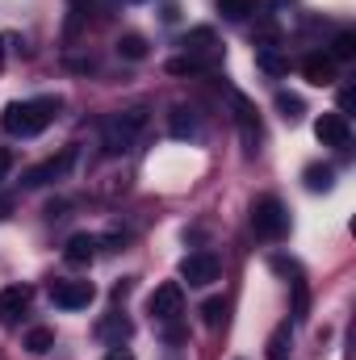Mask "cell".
<instances>
[{
	"label": "cell",
	"instance_id": "cell-1",
	"mask_svg": "<svg viewBox=\"0 0 356 360\" xmlns=\"http://www.w3.org/2000/svg\"><path fill=\"white\" fill-rule=\"evenodd\" d=\"M55 113H59V101H55V96L13 101V105L4 109L0 126H4V134H13V139H34V134H42V130L51 126V117H55Z\"/></svg>",
	"mask_w": 356,
	"mask_h": 360
},
{
	"label": "cell",
	"instance_id": "cell-2",
	"mask_svg": "<svg viewBox=\"0 0 356 360\" xmlns=\"http://www.w3.org/2000/svg\"><path fill=\"white\" fill-rule=\"evenodd\" d=\"M143 126H147V109H122V113H109V117L101 122V147H105L109 155H126V151L139 143Z\"/></svg>",
	"mask_w": 356,
	"mask_h": 360
},
{
	"label": "cell",
	"instance_id": "cell-3",
	"mask_svg": "<svg viewBox=\"0 0 356 360\" xmlns=\"http://www.w3.org/2000/svg\"><path fill=\"white\" fill-rule=\"evenodd\" d=\"M252 231H256L260 239H285L289 214H285V205H281L276 197H260V201L252 205Z\"/></svg>",
	"mask_w": 356,
	"mask_h": 360
},
{
	"label": "cell",
	"instance_id": "cell-4",
	"mask_svg": "<svg viewBox=\"0 0 356 360\" xmlns=\"http://www.w3.org/2000/svg\"><path fill=\"white\" fill-rule=\"evenodd\" d=\"M76 164V151L68 147V151H59V155H51V160H42V164H34L25 176H21V184L25 188H42V184H55V180L68 176V168Z\"/></svg>",
	"mask_w": 356,
	"mask_h": 360
},
{
	"label": "cell",
	"instance_id": "cell-5",
	"mask_svg": "<svg viewBox=\"0 0 356 360\" xmlns=\"http://www.w3.org/2000/svg\"><path fill=\"white\" fill-rule=\"evenodd\" d=\"M218 256L214 252H193V256H184L180 260V281H189V285H197V289H205V285H214L218 281Z\"/></svg>",
	"mask_w": 356,
	"mask_h": 360
},
{
	"label": "cell",
	"instance_id": "cell-6",
	"mask_svg": "<svg viewBox=\"0 0 356 360\" xmlns=\"http://www.w3.org/2000/svg\"><path fill=\"white\" fill-rule=\"evenodd\" d=\"M147 310L160 319V323H177L180 310H184V293H180L177 281H168V285H160L151 297H147Z\"/></svg>",
	"mask_w": 356,
	"mask_h": 360
},
{
	"label": "cell",
	"instance_id": "cell-7",
	"mask_svg": "<svg viewBox=\"0 0 356 360\" xmlns=\"http://www.w3.org/2000/svg\"><path fill=\"white\" fill-rule=\"evenodd\" d=\"M92 297H96V289H92L89 281H55L51 285V302L59 310H84Z\"/></svg>",
	"mask_w": 356,
	"mask_h": 360
},
{
	"label": "cell",
	"instance_id": "cell-8",
	"mask_svg": "<svg viewBox=\"0 0 356 360\" xmlns=\"http://www.w3.org/2000/svg\"><path fill=\"white\" fill-rule=\"evenodd\" d=\"M314 139L323 143V147H348L352 143V126H348V117L344 113H323L319 122H314Z\"/></svg>",
	"mask_w": 356,
	"mask_h": 360
},
{
	"label": "cell",
	"instance_id": "cell-9",
	"mask_svg": "<svg viewBox=\"0 0 356 360\" xmlns=\"http://www.w3.org/2000/svg\"><path fill=\"white\" fill-rule=\"evenodd\" d=\"M30 302H34V289H30V285H8V289H0V323H4V327H17L21 314L30 310Z\"/></svg>",
	"mask_w": 356,
	"mask_h": 360
},
{
	"label": "cell",
	"instance_id": "cell-10",
	"mask_svg": "<svg viewBox=\"0 0 356 360\" xmlns=\"http://www.w3.org/2000/svg\"><path fill=\"white\" fill-rule=\"evenodd\" d=\"M302 76H306L310 84L327 89V84H336V63H331L327 55H306V59H302Z\"/></svg>",
	"mask_w": 356,
	"mask_h": 360
},
{
	"label": "cell",
	"instance_id": "cell-11",
	"mask_svg": "<svg viewBox=\"0 0 356 360\" xmlns=\"http://www.w3.org/2000/svg\"><path fill=\"white\" fill-rule=\"evenodd\" d=\"M96 335L105 340V344H113V348H122L130 335H134V327H130V319H122V314H109L105 323H96Z\"/></svg>",
	"mask_w": 356,
	"mask_h": 360
},
{
	"label": "cell",
	"instance_id": "cell-12",
	"mask_svg": "<svg viewBox=\"0 0 356 360\" xmlns=\"http://www.w3.org/2000/svg\"><path fill=\"white\" fill-rule=\"evenodd\" d=\"M96 248H101L96 235H72L68 248H63V256H68V264H89L92 256H96Z\"/></svg>",
	"mask_w": 356,
	"mask_h": 360
},
{
	"label": "cell",
	"instance_id": "cell-13",
	"mask_svg": "<svg viewBox=\"0 0 356 360\" xmlns=\"http://www.w3.org/2000/svg\"><path fill=\"white\" fill-rule=\"evenodd\" d=\"M168 130H172V139H193L197 134V113L189 105H177L172 117H168Z\"/></svg>",
	"mask_w": 356,
	"mask_h": 360
},
{
	"label": "cell",
	"instance_id": "cell-14",
	"mask_svg": "<svg viewBox=\"0 0 356 360\" xmlns=\"http://www.w3.org/2000/svg\"><path fill=\"white\" fill-rule=\"evenodd\" d=\"M235 105H239V130H243V143H248V151H256V143H260V126H256V117H252V105H248L243 96H235Z\"/></svg>",
	"mask_w": 356,
	"mask_h": 360
},
{
	"label": "cell",
	"instance_id": "cell-15",
	"mask_svg": "<svg viewBox=\"0 0 356 360\" xmlns=\"http://www.w3.org/2000/svg\"><path fill=\"white\" fill-rule=\"evenodd\" d=\"M331 63H348L356 59V34L352 30H344V34H336V42H331V55H327Z\"/></svg>",
	"mask_w": 356,
	"mask_h": 360
},
{
	"label": "cell",
	"instance_id": "cell-16",
	"mask_svg": "<svg viewBox=\"0 0 356 360\" xmlns=\"http://www.w3.org/2000/svg\"><path fill=\"white\" fill-rule=\"evenodd\" d=\"M289 348H293V335H289V327H276L272 335H268V360H285L289 356Z\"/></svg>",
	"mask_w": 356,
	"mask_h": 360
},
{
	"label": "cell",
	"instance_id": "cell-17",
	"mask_svg": "<svg viewBox=\"0 0 356 360\" xmlns=\"http://www.w3.org/2000/svg\"><path fill=\"white\" fill-rule=\"evenodd\" d=\"M117 55L139 63V59H147V42H143L139 34H122V38H117Z\"/></svg>",
	"mask_w": 356,
	"mask_h": 360
},
{
	"label": "cell",
	"instance_id": "cell-18",
	"mask_svg": "<svg viewBox=\"0 0 356 360\" xmlns=\"http://www.w3.org/2000/svg\"><path fill=\"white\" fill-rule=\"evenodd\" d=\"M25 348H30L34 356H42V352H51V348H55V331H51V327H34V331L25 335Z\"/></svg>",
	"mask_w": 356,
	"mask_h": 360
},
{
	"label": "cell",
	"instance_id": "cell-19",
	"mask_svg": "<svg viewBox=\"0 0 356 360\" xmlns=\"http://www.w3.org/2000/svg\"><path fill=\"white\" fill-rule=\"evenodd\" d=\"M218 13H222L227 21H243V17L256 13V0H218Z\"/></svg>",
	"mask_w": 356,
	"mask_h": 360
},
{
	"label": "cell",
	"instance_id": "cell-20",
	"mask_svg": "<svg viewBox=\"0 0 356 360\" xmlns=\"http://www.w3.org/2000/svg\"><path fill=\"white\" fill-rule=\"evenodd\" d=\"M331 180H336V172L323 168V164H310V168H306V188H310V193H327Z\"/></svg>",
	"mask_w": 356,
	"mask_h": 360
},
{
	"label": "cell",
	"instance_id": "cell-21",
	"mask_svg": "<svg viewBox=\"0 0 356 360\" xmlns=\"http://www.w3.org/2000/svg\"><path fill=\"white\" fill-rule=\"evenodd\" d=\"M256 63L265 68L268 76H285V59L276 55V46H256Z\"/></svg>",
	"mask_w": 356,
	"mask_h": 360
},
{
	"label": "cell",
	"instance_id": "cell-22",
	"mask_svg": "<svg viewBox=\"0 0 356 360\" xmlns=\"http://www.w3.org/2000/svg\"><path fill=\"white\" fill-rule=\"evenodd\" d=\"M276 109H281L285 122H298L306 105H302V96H293V92H276Z\"/></svg>",
	"mask_w": 356,
	"mask_h": 360
},
{
	"label": "cell",
	"instance_id": "cell-23",
	"mask_svg": "<svg viewBox=\"0 0 356 360\" xmlns=\"http://www.w3.org/2000/svg\"><path fill=\"white\" fill-rule=\"evenodd\" d=\"M168 72H172V76H193V72H205V59L184 55V59H172V63H168Z\"/></svg>",
	"mask_w": 356,
	"mask_h": 360
},
{
	"label": "cell",
	"instance_id": "cell-24",
	"mask_svg": "<svg viewBox=\"0 0 356 360\" xmlns=\"http://www.w3.org/2000/svg\"><path fill=\"white\" fill-rule=\"evenodd\" d=\"M210 42H214V34L201 25V30H193V34L184 38V51H189V55H201V51H210Z\"/></svg>",
	"mask_w": 356,
	"mask_h": 360
},
{
	"label": "cell",
	"instance_id": "cell-25",
	"mask_svg": "<svg viewBox=\"0 0 356 360\" xmlns=\"http://www.w3.org/2000/svg\"><path fill=\"white\" fill-rule=\"evenodd\" d=\"M222 314H227V302H222V297H210V302L201 306V319H205V327H218V323H222Z\"/></svg>",
	"mask_w": 356,
	"mask_h": 360
},
{
	"label": "cell",
	"instance_id": "cell-26",
	"mask_svg": "<svg viewBox=\"0 0 356 360\" xmlns=\"http://www.w3.org/2000/svg\"><path fill=\"white\" fill-rule=\"evenodd\" d=\"M352 109H356V92H352V89H340V113L348 117Z\"/></svg>",
	"mask_w": 356,
	"mask_h": 360
},
{
	"label": "cell",
	"instance_id": "cell-27",
	"mask_svg": "<svg viewBox=\"0 0 356 360\" xmlns=\"http://www.w3.org/2000/svg\"><path fill=\"white\" fill-rule=\"evenodd\" d=\"M8 168H13V155H8V151H4V147H0V180L8 176Z\"/></svg>",
	"mask_w": 356,
	"mask_h": 360
},
{
	"label": "cell",
	"instance_id": "cell-28",
	"mask_svg": "<svg viewBox=\"0 0 356 360\" xmlns=\"http://www.w3.org/2000/svg\"><path fill=\"white\" fill-rule=\"evenodd\" d=\"M105 360H134V356H130L126 348H113V352H109V356H105Z\"/></svg>",
	"mask_w": 356,
	"mask_h": 360
},
{
	"label": "cell",
	"instance_id": "cell-29",
	"mask_svg": "<svg viewBox=\"0 0 356 360\" xmlns=\"http://www.w3.org/2000/svg\"><path fill=\"white\" fill-rule=\"evenodd\" d=\"M0 59H4V55H0Z\"/></svg>",
	"mask_w": 356,
	"mask_h": 360
}]
</instances>
